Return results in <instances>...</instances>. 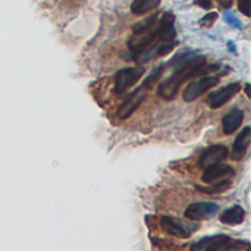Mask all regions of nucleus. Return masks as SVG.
Returning a JSON list of instances; mask_svg holds the SVG:
<instances>
[{
    "label": "nucleus",
    "instance_id": "obj_1",
    "mask_svg": "<svg viewBox=\"0 0 251 251\" xmlns=\"http://www.w3.org/2000/svg\"><path fill=\"white\" fill-rule=\"evenodd\" d=\"M169 66L174 68L172 75L163 82H160L157 88V94L166 100H174L176 97L179 85L182 82L196 76H201L204 74H210L219 69L221 65H207L206 57L203 54H199L197 51H193L190 49H184L169 62Z\"/></svg>",
    "mask_w": 251,
    "mask_h": 251
},
{
    "label": "nucleus",
    "instance_id": "obj_2",
    "mask_svg": "<svg viewBox=\"0 0 251 251\" xmlns=\"http://www.w3.org/2000/svg\"><path fill=\"white\" fill-rule=\"evenodd\" d=\"M160 226L166 234H169L172 237H178V238H188L199 229L197 224L181 221V219L172 218V216H163L160 219Z\"/></svg>",
    "mask_w": 251,
    "mask_h": 251
},
{
    "label": "nucleus",
    "instance_id": "obj_3",
    "mask_svg": "<svg viewBox=\"0 0 251 251\" xmlns=\"http://www.w3.org/2000/svg\"><path fill=\"white\" fill-rule=\"evenodd\" d=\"M218 84H219V76H216V75H201L199 79L190 82L185 87V90L182 93V99L185 101H193V100L199 99L207 90L216 87Z\"/></svg>",
    "mask_w": 251,
    "mask_h": 251
},
{
    "label": "nucleus",
    "instance_id": "obj_4",
    "mask_svg": "<svg viewBox=\"0 0 251 251\" xmlns=\"http://www.w3.org/2000/svg\"><path fill=\"white\" fill-rule=\"evenodd\" d=\"M251 244L244 240H232L228 235H212L206 251H250Z\"/></svg>",
    "mask_w": 251,
    "mask_h": 251
},
{
    "label": "nucleus",
    "instance_id": "obj_5",
    "mask_svg": "<svg viewBox=\"0 0 251 251\" xmlns=\"http://www.w3.org/2000/svg\"><path fill=\"white\" fill-rule=\"evenodd\" d=\"M143 68H124L118 71L115 75V91L118 94H124L143 76Z\"/></svg>",
    "mask_w": 251,
    "mask_h": 251
},
{
    "label": "nucleus",
    "instance_id": "obj_6",
    "mask_svg": "<svg viewBox=\"0 0 251 251\" xmlns=\"http://www.w3.org/2000/svg\"><path fill=\"white\" fill-rule=\"evenodd\" d=\"M219 212V206L212 201H197L185 209V218L190 221H204L213 218Z\"/></svg>",
    "mask_w": 251,
    "mask_h": 251
},
{
    "label": "nucleus",
    "instance_id": "obj_7",
    "mask_svg": "<svg viewBox=\"0 0 251 251\" xmlns=\"http://www.w3.org/2000/svg\"><path fill=\"white\" fill-rule=\"evenodd\" d=\"M144 99H146V90L143 87L135 88L119 104V107H118V116L121 119H128L140 107V104L144 101Z\"/></svg>",
    "mask_w": 251,
    "mask_h": 251
},
{
    "label": "nucleus",
    "instance_id": "obj_8",
    "mask_svg": "<svg viewBox=\"0 0 251 251\" xmlns=\"http://www.w3.org/2000/svg\"><path fill=\"white\" fill-rule=\"evenodd\" d=\"M241 90V85L240 82H232V84H228L216 91H213L212 94H209L207 97V103L212 109H219L221 106H224L225 103H228L237 93H240Z\"/></svg>",
    "mask_w": 251,
    "mask_h": 251
},
{
    "label": "nucleus",
    "instance_id": "obj_9",
    "mask_svg": "<svg viewBox=\"0 0 251 251\" xmlns=\"http://www.w3.org/2000/svg\"><path fill=\"white\" fill-rule=\"evenodd\" d=\"M156 37L162 43H171L175 41L176 37V29H175V16L172 12H165L157 29L154 31Z\"/></svg>",
    "mask_w": 251,
    "mask_h": 251
},
{
    "label": "nucleus",
    "instance_id": "obj_10",
    "mask_svg": "<svg viewBox=\"0 0 251 251\" xmlns=\"http://www.w3.org/2000/svg\"><path fill=\"white\" fill-rule=\"evenodd\" d=\"M228 154H229V151H228L226 146H224V144H213V146L207 147L201 153L199 165L201 168H206V166L213 165V163H221L222 160H225L228 157Z\"/></svg>",
    "mask_w": 251,
    "mask_h": 251
},
{
    "label": "nucleus",
    "instance_id": "obj_11",
    "mask_svg": "<svg viewBox=\"0 0 251 251\" xmlns=\"http://www.w3.org/2000/svg\"><path fill=\"white\" fill-rule=\"evenodd\" d=\"M234 175V169L229 165H222V163H213L204 168L201 181L206 184H212L216 181H221V178H228Z\"/></svg>",
    "mask_w": 251,
    "mask_h": 251
},
{
    "label": "nucleus",
    "instance_id": "obj_12",
    "mask_svg": "<svg viewBox=\"0 0 251 251\" xmlns=\"http://www.w3.org/2000/svg\"><path fill=\"white\" fill-rule=\"evenodd\" d=\"M250 140L251 128L250 126H244L243 131L238 134V137L234 141V147H232V151H231V157L234 160H241L247 154V150L250 147Z\"/></svg>",
    "mask_w": 251,
    "mask_h": 251
},
{
    "label": "nucleus",
    "instance_id": "obj_13",
    "mask_svg": "<svg viewBox=\"0 0 251 251\" xmlns=\"http://www.w3.org/2000/svg\"><path fill=\"white\" fill-rule=\"evenodd\" d=\"M243 121H244V112H243L241 109H238V107L231 109V110L224 116V119H222L224 134H226V135L234 134V132L240 128V125L243 124Z\"/></svg>",
    "mask_w": 251,
    "mask_h": 251
},
{
    "label": "nucleus",
    "instance_id": "obj_14",
    "mask_svg": "<svg viewBox=\"0 0 251 251\" xmlns=\"http://www.w3.org/2000/svg\"><path fill=\"white\" fill-rule=\"evenodd\" d=\"M244 219H246V212L241 206H232L219 215V221L229 226L240 225V224H243Z\"/></svg>",
    "mask_w": 251,
    "mask_h": 251
},
{
    "label": "nucleus",
    "instance_id": "obj_15",
    "mask_svg": "<svg viewBox=\"0 0 251 251\" xmlns=\"http://www.w3.org/2000/svg\"><path fill=\"white\" fill-rule=\"evenodd\" d=\"M160 0H134L131 4V12L134 15H144L151 9L157 7Z\"/></svg>",
    "mask_w": 251,
    "mask_h": 251
},
{
    "label": "nucleus",
    "instance_id": "obj_16",
    "mask_svg": "<svg viewBox=\"0 0 251 251\" xmlns=\"http://www.w3.org/2000/svg\"><path fill=\"white\" fill-rule=\"evenodd\" d=\"M156 21H157V13H153V15L147 16L146 19H143V21L134 24V25H132V32H134L135 35L146 34V32H149V31L154 26Z\"/></svg>",
    "mask_w": 251,
    "mask_h": 251
},
{
    "label": "nucleus",
    "instance_id": "obj_17",
    "mask_svg": "<svg viewBox=\"0 0 251 251\" xmlns=\"http://www.w3.org/2000/svg\"><path fill=\"white\" fill-rule=\"evenodd\" d=\"M163 69H165V65H159V66L153 68V69L150 71V74L144 78V81H143V88H144V90H149V88H151L153 85H156L157 79H159V78L162 76V74H163Z\"/></svg>",
    "mask_w": 251,
    "mask_h": 251
},
{
    "label": "nucleus",
    "instance_id": "obj_18",
    "mask_svg": "<svg viewBox=\"0 0 251 251\" xmlns=\"http://www.w3.org/2000/svg\"><path fill=\"white\" fill-rule=\"evenodd\" d=\"M229 185H231V181L224 179V181H221V182L215 184V185H213V187H210V188H200V187H199V190H201L203 193H207V194H216V193H222V191L228 190V188H229Z\"/></svg>",
    "mask_w": 251,
    "mask_h": 251
},
{
    "label": "nucleus",
    "instance_id": "obj_19",
    "mask_svg": "<svg viewBox=\"0 0 251 251\" xmlns=\"http://www.w3.org/2000/svg\"><path fill=\"white\" fill-rule=\"evenodd\" d=\"M225 22L229 24V25L234 26V28H241V26H243L241 22H240V19H238L235 15H232L231 12H226V13H225Z\"/></svg>",
    "mask_w": 251,
    "mask_h": 251
},
{
    "label": "nucleus",
    "instance_id": "obj_20",
    "mask_svg": "<svg viewBox=\"0 0 251 251\" xmlns=\"http://www.w3.org/2000/svg\"><path fill=\"white\" fill-rule=\"evenodd\" d=\"M218 19V13L216 12H210L207 13L201 21H200V25H204V26H210L215 21Z\"/></svg>",
    "mask_w": 251,
    "mask_h": 251
},
{
    "label": "nucleus",
    "instance_id": "obj_21",
    "mask_svg": "<svg viewBox=\"0 0 251 251\" xmlns=\"http://www.w3.org/2000/svg\"><path fill=\"white\" fill-rule=\"evenodd\" d=\"M250 4L251 0H238V9L243 15L246 16H250Z\"/></svg>",
    "mask_w": 251,
    "mask_h": 251
},
{
    "label": "nucleus",
    "instance_id": "obj_22",
    "mask_svg": "<svg viewBox=\"0 0 251 251\" xmlns=\"http://www.w3.org/2000/svg\"><path fill=\"white\" fill-rule=\"evenodd\" d=\"M199 4L204 9H210L212 7V0H199Z\"/></svg>",
    "mask_w": 251,
    "mask_h": 251
},
{
    "label": "nucleus",
    "instance_id": "obj_23",
    "mask_svg": "<svg viewBox=\"0 0 251 251\" xmlns=\"http://www.w3.org/2000/svg\"><path fill=\"white\" fill-rule=\"evenodd\" d=\"M228 47H229V50H231L232 53H235V46L232 44V41H229V43H228Z\"/></svg>",
    "mask_w": 251,
    "mask_h": 251
}]
</instances>
